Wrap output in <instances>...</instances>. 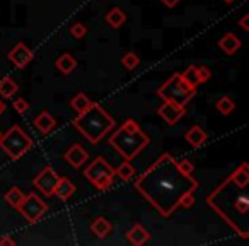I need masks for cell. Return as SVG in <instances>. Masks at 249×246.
Masks as SVG:
<instances>
[{"label":"cell","mask_w":249,"mask_h":246,"mask_svg":"<svg viewBox=\"0 0 249 246\" xmlns=\"http://www.w3.org/2000/svg\"><path fill=\"white\" fill-rule=\"evenodd\" d=\"M60 176L55 173L52 166H46L45 170L39 171V174H36V178L33 180L36 190L41 191L45 197H53L55 195V188L58 185Z\"/></svg>","instance_id":"9c48e42d"},{"label":"cell","mask_w":249,"mask_h":246,"mask_svg":"<svg viewBox=\"0 0 249 246\" xmlns=\"http://www.w3.org/2000/svg\"><path fill=\"white\" fill-rule=\"evenodd\" d=\"M16 241L11 238V236H4V238H0V246H14Z\"/></svg>","instance_id":"4dcf8cb0"},{"label":"cell","mask_w":249,"mask_h":246,"mask_svg":"<svg viewBox=\"0 0 249 246\" xmlns=\"http://www.w3.org/2000/svg\"><path fill=\"white\" fill-rule=\"evenodd\" d=\"M249 171L248 163L232 171L213 191L207 197L208 207H212L235 234L242 239L249 238V198H248Z\"/></svg>","instance_id":"7a4b0ae2"},{"label":"cell","mask_w":249,"mask_h":246,"mask_svg":"<svg viewBox=\"0 0 249 246\" xmlns=\"http://www.w3.org/2000/svg\"><path fill=\"white\" fill-rule=\"evenodd\" d=\"M33 125L36 127V130H38L41 135H48V133L56 127V120L53 118V114L50 113L48 110H43V111H39L38 116L35 118Z\"/></svg>","instance_id":"5bb4252c"},{"label":"cell","mask_w":249,"mask_h":246,"mask_svg":"<svg viewBox=\"0 0 249 246\" xmlns=\"http://www.w3.org/2000/svg\"><path fill=\"white\" fill-rule=\"evenodd\" d=\"M116 176L114 168L104 159L103 156H97L89 166L84 170V178L89 181L90 185L97 188V190H107L113 185V180Z\"/></svg>","instance_id":"52a82bcc"},{"label":"cell","mask_w":249,"mask_h":246,"mask_svg":"<svg viewBox=\"0 0 249 246\" xmlns=\"http://www.w3.org/2000/svg\"><path fill=\"white\" fill-rule=\"evenodd\" d=\"M184 80H186L190 86L196 87L198 84H203L207 82L208 79L212 77V70L208 67H196V65H190L186 70H183L181 74Z\"/></svg>","instance_id":"7c38bea8"},{"label":"cell","mask_w":249,"mask_h":246,"mask_svg":"<svg viewBox=\"0 0 249 246\" xmlns=\"http://www.w3.org/2000/svg\"><path fill=\"white\" fill-rule=\"evenodd\" d=\"M18 91H19V86L16 84V80L12 79V77L5 76L0 79V96L4 97V99L12 97Z\"/></svg>","instance_id":"7402d4cb"},{"label":"cell","mask_w":249,"mask_h":246,"mask_svg":"<svg viewBox=\"0 0 249 246\" xmlns=\"http://www.w3.org/2000/svg\"><path fill=\"white\" fill-rule=\"evenodd\" d=\"M104 21H106L107 26H111L113 29L116 28H121V26L126 22V14H124L123 11H121L120 7H113L109 12L106 14V18H104Z\"/></svg>","instance_id":"44dd1931"},{"label":"cell","mask_w":249,"mask_h":246,"mask_svg":"<svg viewBox=\"0 0 249 246\" xmlns=\"http://www.w3.org/2000/svg\"><path fill=\"white\" fill-rule=\"evenodd\" d=\"M9 60L12 62V65L16 67V69H19V70H22V69H26V67L31 63V60H33V52L28 48V46L24 45V43H18V45L14 46V48L9 52Z\"/></svg>","instance_id":"8fae6325"},{"label":"cell","mask_w":249,"mask_h":246,"mask_svg":"<svg viewBox=\"0 0 249 246\" xmlns=\"http://www.w3.org/2000/svg\"><path fill=\"white\" fill-rule=\"evenodd\" d=\"M178 163H179V168H181V171H183V173H186V174H193V171H195V164L191 163L190 159L178 161Z\"/></svg>","instance_id":"f546056e"},{"label":"cell","mask_w":249,"mask_h":246,"mask_svg":"<svg viewBox=\"0 0 249 246\" xmlns=\"http://www.w3.org/2000/svg\"><path fill=\"white\" fill-rule=\"evenodd\" d=\"M77 191L75 185L72 183V180H69V178H60L58 180V185H56L55 188V195L60 198L62 202H69L70 198L73 197V193Z\"/></svg>","instance_id":"9a60e30c"},{"label":"cell","mask_w":249,"mask_h":246,"mask_svg":"<svg viewBox=\"0 0 249 246\" xmlns=\"http://www.w3.org/2000/svg\"><path fill=\"white\" fill-rule=\"evenodd\" d=\"M126 239H128L132 245L135 246H142L145 245L147 241L150 239V232L143 227L142 224H135L128 232H126Z\"/></svg>","instance_id":"2e32d148"},{"label":"cell","mask_w":249,"mask_h":246,"mask_svg":"<svg viewBox=\"0 0 249 246\" xmlns=\"http://www.w3.org/2000/svg\"><path fill=\"white\" fill-rule=\"evenodd\" d=\"M248 21H249V16H242V19H241V21H239V26H241V29H242V31H246V33L249 31V24H248Z\"/></svg>","instance_id":"1f68e13d"},{"label":"cell","mask_w":249,"mask_h":246,"mask_svg":"<svg viewBox=\"0 0 249 246\" xmlns=\"http://www.w3.org/2000/svg\"><path fill=\"white\" fill-rule=\"evenodd\" d=\"M113 231V224H111L107 219L104 217H97L92 221V224H90V232H92L96 238L99 239H104L109 232Z\"/></svg>","instance_id":"d6986e66"},{"label":"cell","mask_w":249,"mask_h":246,"mask_svg":"<svg viewBox=\"0 0 249 246\" xmlns=\"http://www.w3.org/2000/svg\"><path fill=\"white\" fill-rule=\"evenodd\" d=\"M21 215L29 222V224H36L41 219V215L46 214L48 210V204L38 197L36 193H28L22 200V204L18 208Z\"/></svg>","instance_id":"ba28073f"},{"label":"cell","mask_w":249,"mask_h":246,"mask_svg":"<svg viewBox=\"0 0 249 246\" xmlns=\"http://www.w3.org/2000/svg\"><path fill=\"white\" fill-rule=\"evenodd\" d=\"M114 173H116V176H120L121 180L128 181L135 176V168L130 164V161H124L123 164H120V166L114 170Z\"/></svg>","instance_id":"d4e9b609"},{"label":"cell","mask_w":249,"mask_h":246,"mask_svg":"<svg viewBox=\"0 0 249 246\" xmlns=\"http://www.w3.org/2000/svg\"><path fill=\"white\" fill-rule=\"evenodd\" d=\"M0 147L4 149V152H7L11 159L18 161L26 152H29L33 147V139L19 125H14L0 137Z\"/></svg>","instance_id":"8992f818"},{"label":"cell","mask_w":249,"mask_h":246,"mask_svg":"<svg viewBox=\"0 0 249 246\" xmlns=\"http://www.w3.org/2000/svg\"><path fill=\"white\" fill-rule=\"evenodd\" d=\"M0 137H2V133H0Z\"/></svg>","instance_id":"d590c367"},{"label":"cell","mask_w":249,"mask_h":246,"mask_svg":"<svg viewBox=\"0 0 249 246\" xmlns=\"http://www.w3.org/2000/svg\"><path fill=\"white\" fill-rule=\"evenodd\" d=\"M63 159H65L72 168H80L87 163V159H89V152H87L80 144H73V146L70 147L65 154H63Z\"/></svg>","instance_id":"4fadbf2b"},{"label":"cell","mask_w":249,"mask_h":246,"mask_svg":"<svg viewBox=\"0 0 249 246\" xmlns=\"http://www.w3.org/2000/svg\"><path fill=\"white\" fill-rule=\"evenodd\" d=\"M157 96L162 101H173V103L179 104V106H186L196 96V87L190 86L181 77V74L176 72L157 89Z\"/></svg>","instance_id":"5b68a950"},{"label":"cell","mask_w":249,"mask_h":246,"mask_svg":"<svg viewBox=\"0 0 249 246\" xmlns=\"http://www.w3.org/2000/svg\"><path fill=\"white\" fill-rule=\"evenodd\" d=\"M215 108H217L218 113H222V114H231L232 111H234L235 104H234V101H232L229 96H222L220 99L217 101Z\"/></svg>","instance_id":"4316f807"},{"label":"cell","mask_w":249,"mask_h":246,"mask_svg":"<svg viewBox=\"0 0 249 246\" xmlns=\"http://www.w3.org/2000/svg\"><path fill=\"white\" fill-rule=\"evenodd\" d=\"M114 125H116L114 118L99 103H94V101L87 110L79 113V116L73 120V127L90 144H99L114 129Z\"/></svg>","instance_id":"277c9868"},{"label":"cell","mask_w":249,"mask_h":246,"mask_svg":"<svg viewBox=\"0 0 249 246\" xmlns=\"http://www.w3.org/2000/svg\"><path fill=\"white\" fill-rule=\"evenodd\" d=\"M222 2H225V4H229V5H231V4H234L235 0H222Z\"/></svg>","instance_id":"e575fe53"},{"label":"cell","mask_w":249,"mask_h":246,"mask_svg":"<svg viewBox=\"0 0 249 246\" xmlns=\"http://www.w3.org/2000/svg\"><path fill=\"white\" fill-rule=\"evenodd\" d=\"M107 144L123 157L124 161H132L150 144V137L142 130V127L133 118H128L113 135L107 139Z\"/></svg>","instance_id":"3957f363"},{"label":"cell","mask_w":249,"mask_h":246,"mask_svg":"<svg viewBox=\"0 0 249 246\" xmlns=\"http://www.w3.org/2000/svg\"><path fill=\"white\" fill-rule=\"evenodd\" d=\"M4 111H5V104L4 101H0V114H4Z\"/></svg>","instance_id":"836d02e7"},{"label":"cell","mask_w":249,"mask_h":246,"mask_svg":"<svg viewBox=\"0 0 249 246\" xmlns=\"http://www.w3.org/2000/svg\"><path fill=\"white\" fill-rule=\"evenodd\" d=\"M70 108H72L73 111H77V113H82L84 110H87V108L92 104V99H90L89 96H86L84 93H77L75 96L70 99Z\"/></svg>","instance_id":"cb8c5ba5"},{"label":"cell","mask_w":249,"mask_h":246,"mask_svg":"<svg viewBox=\"0 0 249 246\" xmlns=\"http://www.w3.org/2000/svg\"><path fill=\"white\" fill-rule=\"evenodd\" d=\"M26 193H22V190L19 187H12L11 190L7 191V193L4 195V200L7 202L9 205H11L12 208H16L18 210L19 205L22 204V200H24Z\"/></svg>","instance_id":"603a6c76"},{"label":"cell","mask_w":249,"mask_h":246,"mask_svg":"<svg viewBox=\"0 0 249 246\" xmlns=\"http://www.w3.org/2000/svg\"><path fill=\"white\" fill-rule=\"evenodd\" d=\"M186 106H179V104L173 103V101H164L159 108H157V113L159 116L166 121L167 125H176L178 121L186 114Z\"/></svg>","instance_id":"30bf717a"},{"label":"cell","mask_w":249,"mask_h":246,"mask_svg":"<svg viewBox=\"0 0 249 246\" xmlns=\"http://www.w3.org/2000/svg\"><path fill=\"white\" fill-rule=\"evenodd\" d=\"M198 187L200 183L193 174L183 173L179 163L167 152L154 161L135 180V190L162 217H171L179 207H193Z\"/></svg>","instance_id":"6da1fadb"},{"label":"cell","mask_w":249,"mask_h":246,"mask_svg":"<svg viewBox=\"0 0 249 246\" xmlns=\"http://www.w3.org/2000/svg\"><path fill=\"white\" fill-rule=\"evenodd\" d=\"M12 106H14V110L18 111V113H21V114H24L26 111H29V103L26 99H22V97H18V99H14Z\"/></svg>","instance_id":"f1b7e54d"},{"label":"cell","mask_w":249,"mask_h":246,"mask_svg":"<svg viewBox=\"0 0 249 246\" xmlns=\"http://www.w3.org/2000/svg\"><path fill=\"white\" fill-rule=\"evenodd\" d=\"M55 67H56V70H58L60 74H63V76H69V74H72L73 70L77 69V60L73 58L70 53H63V55H60L58 60L55 62Z\"/></svg>","instance_id":"ffe728a7"},{"label":"cell","mask_w":249,"mask_h":246,"mask_svg":"<svg viewBox=\"0 0 249 246\" xmlns=\"http://www.w3.org/2000/svg\"><path fill=\"white\" fill-rule=\"evenodd\" d=\"M140 63V57L137 55L135 52H126L123 57H121V65L126 70H133L137 69V65Z\"/></svg>","instance_id":"484cf974"},{"label":"cell","mask_w":249,"mask_h":246,"mask_svg":"<svg viewBox=\"0 0 249 246\" xmlns=\"http://www.w3.org/2000/svg\"><path fill=\"white\" fill-rule=\"evenodd\" d=\"M241 46H242L241 39H239L235 35H232V33L224 35L220 38V41H218V48H220L224 53H227V55H234Z\"/></svg>","instance_id":"ac0fdd59"},{"label":"cell","mask_w":249,"mask_h":246,"mask_svg":"<svg viewBox=\"0 0 249 246\" xmlns=\"http://www.w3.org/2000/svg\"><path fill=\"white\" fill-rule=\"evenodd\" d=\"M184 139H186V142L190 144L191 147L198 149V147H201L205 142H207L208 137H207V132H205L201 127L195 125V127H191L186 133H184Z\"/></svg>","instance_id":"e0dca14e"},{"label":"cell","mask_w":249,"mask_h":246,"mask_svg":"<svg viewBox=\"0 0 249 246\" xmlns=\"http://www.w3.org/2000/svg\"><path fill=\"white\" fill-rule=\"evenodd\" d=\"M160 2H162L164 5H166V7H169V9H173V7H176L178 4H179L181 0H160Z\"/></svg>","instance_id":"d6a6232c"},{"label":"cell","mask_w":249,"mask_h":246,"mask_svg":"<svg viewBox=\"0 0 249 246\" xmlns=\"http://www.w3.org/2000/svg\"><path fill=\"white\" fill-rule=\"evenodd\" d=\"M70 35L75 39H82L84 36L87 35V26L82 24V22H73V24L70 26Z\"/></svg>","instance_id":"83f0119b"}]
</instances>
